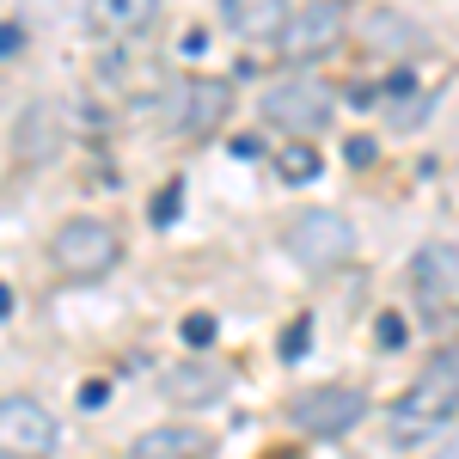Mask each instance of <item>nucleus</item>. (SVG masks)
<instances>
[{
	"label": "nucleus",
	"mask_w": 459,
	"mask_h": 459,
	"mask_svg": "<svg viewBox=\"0 0 459 459\" xmlns=\"http://www.w3.org/2000/svg\"><path fill=\"white\" fill-rule=\"evenodd\" d=\"M288 417H294V429L300 435H350L361 417H368V392H355V386H313V392H300L294 404H288Z\"/></svg>",
	"instance_id": "nucleus-8"
},
{
	"label": "nucleus",
	"mask_w": 459,
	"mask_h": 459,
	"mask_svg": "<svg viewBox=\"0 0 459 459\" xmlns=\"http://www.w3.org/2000/svg\"><path fill=\"white\" fill-rule=\"evenodd\" d=\"M13 147H19V160H31V166L56 160V147H62V117H56V105H25L19 110Z\"/></svg>",
	"instance_id": "nucleus-11"
},
{
	"label": "nucleus",
	"mask_w": 459,
	"mask_h": 459,
	"mask_svg": "<svg viewBox=\"0 0 459 459\" xmlns=\"http://www.w3.org/2000/svg\"><path fill=\"white\" fill-rule=\"evenodd\" d=\"M411 282H417V294H423V307H447L459 294V246L454 239H429V246H417V257H411Z\"/></svg>",
	"instance_id": "nucleus-9"
},
{
	"label": "nucleus",
	"mask_w": 459,
	"mask_h": 459,
	"mask_svg": "<svg viewBox=\"0 0 459 459\" xmlns=\"http://www.w3.org/2000/svg\"><path fill=\"white\" fill-rule=\"evenodd\" d=\"M13 313V294H6V282H0V318Z\"/></svg>",
	"instance_id": "nucleus-24"
},
{
	"label": "nucleus",
	"mask_w": 459,
	"mask_h": 459,
	"mask_svg": "<svg viewBox=\"0 0 459 459\" xmlns=\"http://www.w3.org/2000/svg\"><path fill=\"white\" fill-rule=\"evenodd\" d=\"M435 459H459V429L447 435V441H441V447H435Z\"/></svg>",
	"instance_id": "nucleus-22"
},
{
	"label": "nucleus",
	"mask_w": 459,
	"mask_h": 459,
	"mask_svg": "<svg viewBox=\"0 0 459 459\" xmlns=\"http://www.w3.org/2000/svg\"><path fill=\"white\" fill-rule=\"evenodd\" d=\"M62 441L56 417L37 404L31 392H6L0 398V459H49Z\"/></svg>",
	"instance_id": "nucleus-7"
},
{
	"label": "nucleus",
	"mask_w": 459,
	"mask_h": 459,
	"mask_svg": "<svg viewBox=\"0 0 459 459\" xmlns=\"http://www.w3.org/2000/svg\"><path fill=\"white\" fill-rule=\"evenodd\" d=\"M160 19V0H92V25L105 37H142Z\"/></svg>",
	"instance_id": "nucleus-15"
},
{
	"label": "nucleus",
	"mask_w": 459,
	"mask_h": 459,
	"mask_svg": "<svg viewBox=\"0 0 459 459\" xmlns=\"http://www.w3.org/2000/svg\"><path fill=\"white\" fill-rule=\"evenodd\" d=\"M227 368H214V361H178L172 374H166V392H172L178 404H209V398H221L227 392Z\"/></svg>",
	"instance_id": "nucleus-14"
},
{
	"label": "nucleus",
	"mask_w": 459,
	"mask_h": 459,
	"mask_svg": "<svg viewBox=\"0 0 459 459\" xmlns=\"http://www.w3.org/2000/svg\"><path fill=\"white\" fill-rule=\"evenodd\" d=\"M6 49H19V31H13V25H0V56H6Z\"/></svg>",
	"instance_id": "nucleus-23"
},
{
	"label": "nucleus",
	"mask_w": 459,
	"mask_h": 459,
	"mask_svg": "<svg viewBox=\"0 0 459 459\" xmlns=\"http://www.w3.org/2000/svg\"><path fill=\"white\" fill-rule=\"evenodd\" d=\"M282 246H288V257H294L300 270H337V264L355 257V227L337 209H307V214L288 221Z\"/></svg>",
	"instance_id": "nucleus-4"
},
{
	"label": "nucleus",
	"mask_w": 459,
	"mask_h": 459,
	"mask_svg": "<svg viewBox=\"0 0 459 459\" xmlns=\"http://www.w3.org/2000/svg\"><path fill=\"white\" fill-rule=\"evenodd\" d=\"M49 257H56V270L74 276V282H99V276H110V270L123 264V239H117V227H110V221L74 214V221L56 227Z\"/></svg>",
	"instance_id": "nucleus-3"
},
{
	"label": "nucleus",
	"mask_w": 459,
	"mask_h": 459,
	"mask_svg": "<svg viewBox=\"0 0 459 459\" xmlns=\"http://www.w3.org/2000/svg\"><path fill=\"white\" fill-rule=\"evenodd\" d=\"M184 343H190V350H209V343H214V318L209 313H190V318H184Z\"/></svg>",
	"instance_id": "nucleus-18"
},
{
	"label": "nucleus",
	"mask_w": 459,
	"mask_h": 459,
	"mask_svg": "<svg viewBox=\"0 0 459 459\" xmlns=\"http://www.w3.org/2000/svg\"><path fill=\"white\" fill-rule=\"evenodd\" d=\"M343 153H350V166H368V160H374V135H350Z\"/></svg>",
	"instance_id": "nucleus-20"
},
{
	"label": "nucleus",
	"mask_w": 459,
	"mask_h": 459,
	"mask_svg": "<svg viewBox=\"0 0 459 459\" xmlns=\"http://www.w3.org/2000/svg\"><path fill=\"white\" fill-rule=\"evenodd\" d=\"M361 43L380 49V56H411V49H423V25L404 19V13H392V6H374L361 19Z\"/></svg>",
	"instance_id": "nucleus-12"
},
{
	"label": "nucleus",
	"mask_w": 459,
	"mask_h": 459,
	"mask_svg": "<svg viewBox=\"0 0 459 459\" xmlns=\"http://www.w3.org/2000/svg\"><path fill=\"white\" fill-rule=\"evenodd\" d=\"M214 435L196 423H160L129 441V459H209Z\"/></svg>",
	"instance_id": "nucleus-10"
},
{
	"label": "nucleus",
	"mask_w": 459,
	"mask_h": 459,
	"mask_svg": "<svg viewBox=\"0 0 459 459\" xmlns=\"http://www.w3.org/2000/svg\"><path fill=\"white\" fill-rule=\"evenodd\" d=\"M276 172H282L288 184H307V178H318V153L307 142H294V147H282V153H276Z\"/></svg>",
	"instance_id": "nucleus-16"
},
{
	"label": "nucleus",
	"mask_w": 459,
	"mask_h": 459,
	"mask_svg": "<svg viewBox=\"0 0 459 459\" xmlns=\"http://www.w3.org/2000/svg\"><path fill=\"white\" fill-rule=\"evenodd\" d=\"M423 117H429V99H404V105H392V123H398V129H417Z\"/></svg>",
	"instance_id": "nucleus-19"
},
{
	"label": "nucleus",
	"mask_w": 459,
	"mask_h": 459,
	"mask_svg": "<svg viewBox=\"0 0 459 459\" xmlns=\"http://www.w3.org/2000/svg\"><path fill=\"white\" fill-rule=\"evenodd\" d=\"M459 417V350H441L435 361H423V374L398 392V404L386 411V435L398 447H417L429 435Z\"/></svg>",
	"instance_id": "nucleus-1"
},
{
	"label": "nucleus",
	"mask_w": 459,
	"mask_h": 459,
	"mask_svg": "<svg viewBox=\"0 0 459 459\" xmlns=\"http://www.w3.org/2000/svg\"><path fill=\"white\" fill-rule=\"evenodd\" d=\"M380 343H386V350H398V343H404V318H380Z\"/></svg>",
	"instance_id": "nucleus-21"
},
{
	"label": "nucleus",
	"mask_w": 459,
	"mask_h": 459,
	"mask_svg": "<svg viewBox=\"0 0 459 459\" xmlns=\"http://www.w3.org/2000/svg\"><path fill=\"white\" fill-rule=\"evenodd\" d=\"M343 37H350L343 6H337V0H313V6H300V13H288V19H282L276 49H282L288 62H325V56L343 49Z\"/></svg>",
	"instance_id": "nucleus-6"
},
{
	"label": "nucleus",
	"mask_w": 459,
	"mask_h": 459,
	"mask_svg": "<svg viewBox=\"0 0 459 459\" xmlns=\"http://www.w3.org/2000/svg\"><path fill=\"white\" fill-rule=\"evenodd\" d=\"M227 117H233V86H227V80L190 74V80H172V86L160 92V129H166V135L203 142V135H214Z\"/></svg>",
	"instance_id": "nucleus-2"
},
{
	"label": "nucleus",
	"mask_w": 459,
	"mask_h": 459,
	"mask_svg": "<svg viewBox=\"0 0 459 459\" xmlns=\"http://www.w3.org/2000/svg\"><path fill=\"white\" fill-rule=\"evenodd\" d=\"M331 110H337V92H331L325 80H307V74L276 80V86L264 92V123L282 129V135H300V142L331 123Z\"/></svg>",
	"instance_id": "nucleus-5"
},
{
	"label": "nucleus",
	"mask_w": 459,
	"mask_h": 459,
	"mask_svg": "<svg viewBox=\"0 0 459 459\" xmlns=\"http://www.w3.org/2000/svg\"><path fill=\"white\" fill-rule=\"evenodd\" d=\"M288 13H294V0H221V19L233 37H276Z\"/></svg>",
	"instance_id": "nucleus-13"
},
{
	"label": "nucleus",
	"mask_w": 459,
	"mask_h": 459,
	"mask_svg": "<svg viewBox=\"0 0 459 459\" xmlns=\"http://www.w3.org/2000/svg\"><path fill=\"white\" fill-rule=\"evenodd\" d=\"M178 209H184V184H166V190L153 196V227H172Z\"/></svg>",
	"instance_id": "nucleus-17"
}]
</instances>
